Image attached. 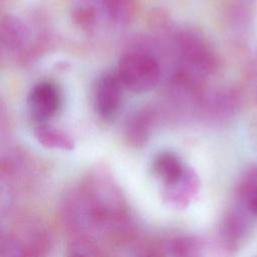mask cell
<instances>
[{"label":"cell","mask_w":257,"mask_h":257,"mask_svg":"<svg viewBox=\"0 0 257 257\" xmlns=\"http://www.w3.org/2000/svg\"><path fill=\"white\" fill-rule=\"evenodd\" d=\"M199 188L198 175L191 167L187 166L179 181L170 186H165L163 192L164 202L175 209H184L198 193Z\"/></svg>","instance_id":"ba28073f"},{"label":"cell","mask_w":257,"mask_h":257,"mask_svg":"<svg viewBox=\"0 0 257 257\" xmlns=\"http://www.w3.org/2000/svg\"><path fill=\"white\" fill-rule=\"evenodd\" d=\"M61 90L54 82L43 80L35 83L27 97V107L31 118L39 123H46L60 109Z\"/></svg>","instance_id":"277c9868"},{"label":"cell","mask_w":257,"mask_h":257,"mask_svg":"<svg viewBox=\"0 0 257 257\" xmlns=\"http://www.w3.org/2000/svg\"><path fill=\"white\" fill-rule=\"evenodd\" d=\"M92 205L101 226L120 221L126 212L119 187L104 171L91 172L80 188Z\"/></svg>","instance_id":"7a4b0ae2"},{"label":"cell","mask_w":257,"mask_h":257,"mask_svg":"<svg viewBox=\"0 0 257 257\" xmlns=\"http://www.w3.org/2000/svg\"><path fill=\"white\" fill-rule=\"evenodd\" d=\"M0 42L4 52L25 59L32 53V33L29 25L14 15L2 18Z\"/></svg>","instance_id":"5b68a950"},{"label":"cell","mask_w":257,"mask_h":257,"mask_svg":"<svg viewBox=\"0 0 257 257\" xmlns=\"http://www.w3.org/2000/svg\"><path fill=\"white\" fill-rule=\"evenodd\" d=\"M158 121V112L153 106H144L131 113L123 126L124 138L134 147L141 148L151 139Z\"/></svg>","instance_id":"52a82bcc"},{"label":"cell","mask_w":257,"mask_h":257,"mask_svg":"<svg viewBox=\"0 0 257 257\" xmlns=\"http://www.w3.org/2000/svg\"><path fill=\"white\" fill-rule=\"evenodd\" d=\"M65 257H104L88 237H74L68 244Z\"/></svg>","instance_id":"4fadbf2b"},{"label":"cell","mask_w":257,"mask_h":257,"mask_svg":"<svg viewBox=\"0 0 257 257\" xmlns=\"http://www.w3.org/2000/svg\"><path fill=\"white\" fill-rule=\"evenodd\" d=\"M198 243L191 238H177L171 242L170 251L174 257H196Z\"/></svg>","instance_id":"9a60e30c"},{"label":"cell","mask_w":257,"mask_h":257,"mask_svg":"<svg viewBox=\"0 0 257 257\" xmlns=\"http://www.w3.org/2000/svg\"><path fill=\"white\" fill-rule=\"evenodd\" d=\"M122 83L116 72H104L96 80L93 91V105L98 115L111 117L121 101Z\"/></svg>","instance_id":"8992f818"},{"label":"cell","mask_w":257,"mask_h":257,"mask_svg":"<svg viewBox=\"0 0 257 257\" xmlns=\"http://www.w3.org/2000/svg\"><path fill=\"white\" fill-rule=\"evenodd\" d=\"M0 257H29V255L17 237L7 235L1 240Z\"/></svg>","instance_id":"5bb4252c"},{"label":"cell","mask_w":257,"mask_h":257,"mask_svg":"<svg viewBox=\"0 0 257 257\" xmlns=\"http://www.w3.org/2000/svg\"><path fill=\"white\" fill-rule=\"evenodd\" d=\"M247 199H248V203L247 204H248L249 210L253 214L257 215V192L252 194L251 196H249Z\"/></svg>","instance_id":"2e32d148"},{"label":"cell","mask_w":257,"mask_h":257,"mask_svg":"<svg viewBox=\"0 0 257 257\" xmlns=\"http://www.w3.org/2000/svg\"><path fill=\"white\" fill-rule=\"evenodd\" d=\"M33 134L37 142L47 149L61 151H71L74 149V141L69 135L47 123L36 124Z\"/></svg>","instance_id":"8fae6325"},{"label":"cell","mask_w":257,"mask_h":257,"mask_svg":"<svg viewBox=\"0 0 257 257\" xmlns=\"http://www.w3.org/2000/svg\"><path fill=\"white\" fill-rule=\"evenodd\" d=\"M244 233V222L241 217L235 213L230 212L228 213L220 227V234L222 241L226 247H233L235 243L241 238Z\"/></svg>","instance_id":"7c38bea8"},{"label":"cell","mask_w":257,"mask_h":257,"mask_svg":"<svg viewBox=\"0 0 257 257\" xmlns=\"http://www.w3.org/2000/svg\"><path fill=\"white\" fill-rule=\"evenodd\" d=\"M97 2L102 23L111 28H124L134 17V0H97Z\"/></svg>","instance_id":"9c48e42d"},{"label":"cell","mask_w":257,"mask_h":257,"mask_svg":"<svg viewBox=\"0 0 257 257\" xmlns=\"http://www.w3.org/2000/svg\"><path fill=\"white\" fill-rule=\"evenodd\" d=\"M61 218L74 237H87L86 232L101 226L100 221L81 189L68 193L61 203Z\"/></svg>","instance_id":"3957f363"},{"label":"cell","mask_w":257,"mask_h":257,"mask_svg":"<svg viewBox=\"0 0 257 257\" xmlns=\"http://www.w3.org/2000/svg\"><path fill=\"white\" fill-rule=\"evenodd\" d=\"M116 73L123 87L143 93L159 84L162 69L158 56L151 49L137 46L119 57Z\"/></svg>","instance_id":"6da1fadb"},{"label":"cell","mask_w":257,"mask_h":257,"mask_svg":"<svg viewBox=\"0 0 257 257\" xmlns=\"http://www.w3.org/2000/svg\"><path fill=\"white\" fill-rule=\"evenodd\" d=\"M187 165L173 152H162L154 160L153 169L165 186H170L181 179Z\"/></svg>","instance_id":"30bf717a"}]
</instances>
